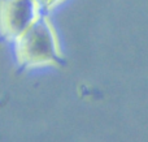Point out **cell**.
I'll list each match as a JSON object with an SVG mask.
<instances>
[{
	"mask_svg": "<svg viewBox=\"0 0 148 142\" xmlns=\"http://www.w3.org/2000/svg\"><path fill=\"white\" fill-rule=\"evenodd\" d=\"M17 63L25 68L62 64L57 33L47 14H40L14 42Z\"/></svg>",
	"mask_w": 148,
	"mask_h": 142,
	"instance_id": "obj_1",
	"label": "cell"
},
{
	"mask_svg": "<svg viewBox=\"0 0 148 142\" xmlns=\"http://www.w3.org/2000/svg\"><path fill=\"white\" fill-rule=\"evenodd\" d=\"M40 14L35 0H0V39L14 42Z\"/></svg>",
	"mask_w": 148,
	"mask_h": 142,
	"instance_id": "obj_2",
	"label": "cell"
},
{
	"mask_svg": "<svg viewBox=\"0 0 148 142\" xmlns=\"http://www.w3.org/2000/svg\"><path fill=\"white\" fill-rule=\"evenodd\" d=\"M64 1H66V0H35L42 14H48L51 10L61 5Z\"/></svg>",
	"mask_w": 148,
	"mask_h": 142,
	"instance_id": "obj_3",
	"label": "cell"
}]
</instances>
